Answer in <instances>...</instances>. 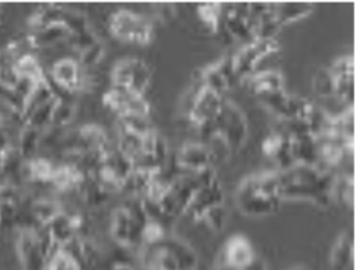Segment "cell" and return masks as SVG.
I'll use <instances>...</instances> for the list:
<instances>
[{
	"label": "cell",
	"instance_id": "obj_9",
	"mask_svg": "<svg viewBox=\"0 0 360 270\" xmlns=\"http://www.w3.org/2000/svg\"><path fill=\"white\" fill-rule=\"evenodd\" d=\"M263 152L278 166L280 172L288 170L295 166V160L291 149V139L287 135L276 133L267 136L263 142Z\"/></svg>",
	"mask_w": 360,
	"mask_h": 270
},
{
	"label": "cell",
	"instance_id": "obj_30",
	"mask_svg": "<svg viewBox=\"0 0 360 270\" xmlns=\"http://www.w3.org/2000/svg\"><path fill=\"white\" fill-rule=\"evenodd\" d=\"M294 270H306V269H303V268H297V269H294Z\"/></svg>",
	"mask_w": 360,
	"mask_h": 270
},
{
	"label": "cell",
	"instance_id": "obj_19",
	"mask_svg": "<svg viewBox=\"0 0 360 270\" xmlns=\"http://www.w3.org/2000/svg\"><path fill=\"white\" fill-rule=\"evenodd\" d=\"M61 207L59 203L52 200H38L31 205V213L39 226L51 224L59 214Z\"/></svg>",
	"mask_w": 360,
	"mask_h": 270
},
{
	"label": "cell",
	"instance_id": "obj_8",
	"mask_svg": "<svg viewBox=\"0 0 360 270\" xmlns=\"http://www.w3.org/2000/svg\"><path fill=\"white\" fill-rule=\"evenodd\" d=\"M223 201H224V194L219 180L216 179L212 183H207L195 191L185 214H188L193 220H202L203 214L209 209H212L213 206L221 205Z\"/></svg>",
	"mask_w": 360,
	"mask_h": 270
},
{
	"label": "cell",
	"instance_id": "obj_14",
	"mask_svg": "<svg viewBox=\"0 0 360 270\" xmlns=\"http://www.w3.org/2000/svg\"><path fill=\"white\" fill-rule=\"evenodd\" d=\"M249 88L257 98H260L266 94H270V92H277V91L285 89L284 78H283L281 72H278L276 70L256 71L249 78Z\"/></svg>",
	"mask_w": 360,
	"mask_h": 270
},
{
	"label": "cell",
	"instance_id": "obj_23",
	"mask_svg": "<svg viewBox=\"0 0 360 270\" xmlns=\"http://www.w3.org/2000/svg\"><path fill=\"white\" fill-rule=\"evenodd\" d=\"M122 129H125L127 131L132 133V134L138 135V136H145L149 134L150 131H153L150 129L149 120L145 116H138V115H127L120 117V124Z\"/></svg>",
	"mask_w": 360,
	"mask_h": 270
},
{
	"label": "cell",
	"instance_id": "obj_17",
	"mask_svg": "<svg viewBox=\"0 0 360 270\" xmlns=\"http://www.w3.org/2000/svg\"><path fill=\"white\" fill-rule=\"evenodd\" d=\"M14 70L20 79L30 81L32 84H38L46 79V74L38 60L32 55H25L18 58L14 62Z\"/></svg>",
	"mask_w": 360,
	"mask_h": 270
},
{
	"label": "cell",
	"instance_id": "obj_1",
	"mask_svg": "<svg viewBox=\"0 0 360 270\" xmlns=\"http://www.w3.org/2000/svg\"><path fill=\"white\" fill-rule=\"evenodd\" d=\"M110 32L124 42L148 45L153 39V24L145 15L121 8L110 17Z\"/></svg>",
	"mask_w": 360,
	"mask_h": 270
},
{
	"label": "cell",
	"instance_id": "obj_18",
	"mask_svg": "<svg viewBox=\"0 0 360 270\" xmlns=\"http://www.w3.org/2000/svg\"><path fill=\"white\" fill-rule=\"evenodd\" d=\"M41 131L37 129H32L30 126H25L18 138V148L17 152L20 153V156L25 160H31L35 156V152L38 150L39 145H41Z\"/></svg>",
	"mask_w": 360,
	"mask_h": 270
},
{
	"label": "cell",
	"instance_id": "obj_11",
	"mask_svg": "<svg viewBox=\"0 0 360 270\" xmlns=\"http://www.w3.org/2000/svg\"><path fill=\"white\" fill-rule=\"evenodd\" d=\"M255 258L256 252L249 240L245 238L243 236L231 237L223 250V261L231 269L242 270Z\"/></svg>",
	"mask_w": 360,
	"mask_h": 270
},
{
	"label": "cell",
	"instance_id": "obj_6",
	"mask_svg": "<svg viewBox=\"0 0 360 270\" xmlns=\"http://www.w3.org/2000/svg\"><path fill=\"white\" fill-rule=\"evenodd\" d=\"M110 224L112 237L121 247H135L138 244H142V231L146 224L143 226L134 220L124 206L115 210Z\"/></svg>",
	"mask_w": 360,
	"mask_h": 270
},
{
	"label": "cell",
	"instance_id": "obj_28",
	"mask_svg": "<svg viewBox=\"0 0 360 270\" xmlns=\"http://www.w3.org/2000/svg\"><path fill=\"white\" fill-rule=\"evenodd\" d=\"M242 270H267V268H266V264L256 257L248 266H245Z\"/></svg>",
	"mask_w": 360,
	"mask_h": 270
},
{
	"label": "cell",
	"instance_id": "obj_10",
	"mask_svg": "<svg viewBox=\"0 0 360 270\" xmlns=\"http://www.w3.org/2000/svg\"><path fill=\"white\" fill-rule=\"evenodd\" d=\"M234 79L237 78L231 66V58L220 60L219 63L203 70L200 74V84L220 95H223L231 88Z\"/></svg>",
	"mask_w": 360,
	"mask_h": 270
},
{
	"label": "cell",
	"instance_id": "obj_2",
	"mask_svg": "<svg viewBox=\"0 0 360 270\" xmlns=\"http://www.w3.org/2000/svg\"><path fill=\"white\" fill-rule=\"evenodd\" d=\"M281 202L283 200L280 197L271 195L259 187L255 174L243 180L237 191V205L246 216L259 217L271 214L280 209Z\"/></svg>",
	"mask_w": 360,
	"mask_h": 270
},
{
	"label": "cell",
	"instance_id": "obj_21",
	"mask_svg": "<svg viewBox=\"0 0 360 270\" xmlns=\"http://www.w3.org/2000/svg\"><path fill=\"white\" fill-rule=\"evenodd\" d=\"M198 14L200 21L212 31L217 32L221 18V4L220 3H202L198 6Z\"/></svg>",
	"mask_w": 360,
	"mask_h": 270
},
{
	"label": "cell",
	"instance_id": "obj_15",
	"mask_svg": "<svg viewBox=\"0 0 360 270\" xmlns=\"http://www.w3.org/2000/svg\"><path fill=\"white\" fill-rule=\"evenodd\" d=\"M354 262V238L344 233L341 234L331 251L333 270H349Z\"/></svg>",
	"mask_w": 360,
	"mask_h": 270
},
{
	"label": "cell",
	"instance_id": "obj_27",
	"mask_svg": "<svg viewBox=\"0 0 360 270\" xmlns=\"http://www.w3.org/2000/svg\"><path fill=\"white\" fill-rule=\"evenodd\" d=\"M105 55V48L103 45L98 41L95 45H92L91 48H88L86 51H84L79 55V66H85V68H92L95 65H98L102 58Z\"/></svg>",
	"mask_w": 360,
	"mask_h": 270
},
{
	"label": "cell",
	"instance_id": "obj_16",
	"mask_svg": "<svg viewBox=\"0 0 360 270\" xmlns=\"http://www.w3.org/2000/svg\"><path fill=\"white\" fill-rule=\"evenodd\" d=\"M313 11V4L310 3H278L274 4V15L280 27L287 24H292L300 21L302 18L307 17Z\"/></svg>",
	"mask_w": 360,
	"mask_h": 270
},
{
	"label": "cell",
	"instance_id": "obj_25",
	"mask_svg": "<svg viewBox=\"0 0 360 270\" xmlns=\"http://www.w3.org/2000/svg\"><path fill=\"white\" fill-rule=\"evenodd\" d=\"M75 115V106L72 102H63V101H56L55 109H53V116H52V126L53 127H65L74 117Z\"/></svg>",
	"mask_w": 360,
	"mask_h": 270
},
{
	"label": "cell",
	"instance_id": "obj_12",
	"mask_svg": "<svg viewBox=\"0 0 360 270\" xmlns=\"http://www.w3.org/2000/svg\"><path fill=\"white\" fill-rule=\"evenodd\" d=\"M81 66L77 60L65 58L58 60L51 70V78L53 82L75 94L81 85Z\"/></svg>",
	"mask_w": 360,
	"mask_h": 270
},
{
	"label": "cell",
	"instance_id": "obj_4",
	"mask_svg": "<svg viewBox=\"0 0 360 270\" xmlns=\"http://www.w3.org/2000/svg\"><path fill=\"white\" fill-rule=\"evenodd\" d=\"M280 44L273 39H253L231 58V66L237 79L250 78L260 63L277 53Z\"/></svg>",
	"mask_w": 360,
	"mask_h": 270
},
{
	"label": "cell",
	"instance_id": "obj_3",
	"mask_svg": "<svg viewBox=\"0 0 360 270\" xmlns=\"http://www.w3.org/2000/svg\"><path fill=\"white\" fill-rule=\"evenodd\" d=\"M206 129L210 130V134L220 136L230 150H237L243 146L248 135L246 119L240 108L231 102H224L223 110L217 120Z\"/></svg>",
	"mask_w": 360,
	"mask_h": 270
},
{
	"label": "cell",
	"instance_id": "obj_24",
	"mask_svg": "<svg viewBox=\"0 0 360 270\" xmlns=\"http://www.w3.org/2000/svg\"><path fill=\"white\" fill-rule=\"evenodd\" d=\"M313 86L321 98H334V78L328 68H323L316 74Z\"/></svg>",
	"mask_w": 360,
	"mask_h": 270
},
{
	"label": "cell",
	"instance_id": "obj_22",
	"mask_svg": "<svg viewBox=\"0 0 360 270\" xmlns=\"http://www.w3.org/2000/svg\"><path fill=\"white\" fill-rule=\"evenodd\" d=\"M227 219H229V212H227V209H226V206L223 203L217 205V206H213L202 217V220L214 233H220V231L224 230Z\"/></svg>",
	"mask_w": 360,
	"mask_h": 270
},
{
	"label": "cell",
	"instance_id": "obj_5",
	"mask_svg": "<svg viewBox=\"0 0 360 270\" xmlns=\"http://www.w3.org/2000/svg\"><path fill=\"white\" fill-rule=\"evenodd\" d=\"M224 106L223 95L200 84L196 89L189 108V122L196 127H206L217 120Z\"/></svg>",
	"mask_w": 360,
	"mask_h": 270
},
{
	"label": "cell",
	"instance_id": "obj_29",
	"mask_svg": "<svg viewBox=\"0 0 360 270\" xmlns=\"http://www.w3.org/2000/svg\"><path fill=\"white\" fill-rule=\"evenodd\" d=\"M112 270H132V268L128 266L127 264H116Z\"/></svg>",
	"mask_w": 360,
	"mask_h": 270
},
{
	"label": "cell",
	"instance_id": "obj_26",
	"mask_svg": "<svg viewBox=\"0 0 360 270\" xmlns=\"http://www.w3.org/2000/svg\"><path fill=\"white\" fill-rule=\"evenodd\" d=\"M46 270H82V268L75 259H72L68 254L59 248V251L53 254L48 261Z\"/></svg>",
	"mask_w": 360,
	"mask_h": 270
},
{
	"label": "cell",
	"instance_id": "obj_13",
	"mask_svg": "<svg viewBox=\"0 0 360 270\" xmlns=\"http://www.w3.org/2000/svg\"><path fill=\"white\" fill-rule=\"evenodd\" d=\"M224 25L233 38H250V41L255 39L253 27L248 14V4L233 6L231 8H229L224 15Z\"/></svg>",
	"mask_w": 360,
	"mask_h": 270
},
{
	"label": "cell",
	"instance_id": "obj_7",
	"mask_svg": "<svg viewBox=\"0 0 360 270\" xmlns=\"http://www.w3.org/2000/svg\"><path fill=\"white\" fill-rule=\"evenodd\" d=\"M214 156L210 148L205 143H186L177 155V166L186 173H199L207 169H213Z\"/></svg>",
	"mask_w": 360,
	"mask_h": 270
},
{
	"label": "cell",
	"instance_id": "obj_20",
	"mask_svg": "<svg viewBox=\"0 0 360 270\" xmlns=\"http://www.w3.org/2000/svg\"><path fill=\"white\" fill-rule=\"evenodd\" d=\"M331 201L352 205L355 201V180L354 176H340L335 177L333 190H331Z\"/></svg>",
	"mask_w": 360,
	"mask_h": 270
}]
</instances>
